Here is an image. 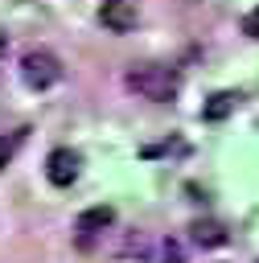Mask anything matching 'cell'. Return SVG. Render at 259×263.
Listing matches in <instances>:
<instances>
[{
	"label": "cell",
	"instance_id": "6da1fadb",
	"mask_svg": "<svg viewBox=\"0 0 259 263\" xmlns=\"http://www.w3.org/2000/svg\"><path fill=\"white\" fill-rule=\"evenodd\" d=\"M127 86H132L140 99H152V103H169V99L177 95L181 78H177V70H169V66H156V62H140V66H132V70H127Z\"/></svg>",
	"mask_w": 259,
	"mask_h": 263
},
{
	"label": "cell",
	"instance_id": "7a4b0ae2",
	"mask_svg": "<svg viewBox=\"0 0 259 263\" xmlns=\"http://www.w3.org/2000/svg\"><path fill=\"white\" fill-rule=\"evenodd\" d=\"M21 78H25L33 90H45V86H53V82L62 78V62H58L49 49H29V53L21 58Z\"/></svg>",
	"mask_w": 259,
	"mask_h": 263
},
{
	"label": "cell",
	"instance_id": "3957f363",
	"mask_svg": "<svg viewBox=\"0 0 259 263\" xmlns=\"http://www.w3.org/2000/svg\"><path fill=\"white\" fill-rule=\"evenodd\" d=\"M78 168H82V156H78L74 148H53L49 160H45V177H49V185H58V189H70V185L78 181Z\"/></svg>",
	"mask_w": 259,
	"mask_h": 263
},
{
	"label": "cell",
	"instance_id": "277c9868",
	"mask_svg": "<svg viewBox=\"0 0 259 263\" xmlns=\"http://www.w3.org/2000/svg\"><path fill=\"white\" fill-rule=\"evenodd\" d=\"M99 21H103V29H111V33H132V29H136V4H132V0H103Z\"/></svg>",
	"mask_w": 259,
	"mask_h": 263
},
{
	"label": "cell",
	"instance_id": "5b68a950",
	"mask_svg": "<svg viewBox=\"0 0 259 263\" xmlns=\"http://www.w3.org/2000/svg\"><path fill=\"white\" fill-rule=\"evenodd\" d=\"M111 218H115L111 205H90V210H82V214H78V238L86 242L90 234H99L103 226H111Z\"/></svg>",
	"mask_w": 259,
	"mask_h": 263
},
{
	"label": "cell",
	"instance_id": "8992f818",
	"mask_svg": "<svg viewBox=\"0 0 259 263\" xmlns=\"http://www.w3.org/2000/svg\"><path fill=\"white\" fill-rule=\"evenodd\" d=\"M193 242L197 247H222L226 242V226L222 222H197L193 226Z\"/></svg>",
	"mask_w": 259,
	"mask_h": 263
},
{
	"label": "cell",
	"instance_id": "52a82bcc",
	"mask_svg": "<svg viewBox=\"0 0 259 263\" xmlns=\"http://www.w3.org/2000/svg\"><path fill=\"white\" fill-rule=\"evenodd\" d=\"M234 103H238V95H230V90H218V95H210V103H206V119H226L230 111H234Z\"/></svg>",
	"mask_w": 259,
	"mask_h": 263
},
{
	"label": "cell",
	"instance_id": "ba28073f",
	"mask_svg": "<svg viewBox=\"0 0 259 263\" xmlns=\"http://www.w3.org/2000/svg\"><path fill=\"white\" fill-rule=\"evenodd\" d=\"M16 144H21V132H12V136H0V168L12 160V152H16Z\"/></svg>",
	"mask_w": 259,
	"mask_h": 263
},
{
	"label": "cell",
	"instance_id": "9c48e42d",
	"mask_svg": "<svg viewBox=\"0 0 259 263\" xmlns=\"http://www.w3.org/2000/svg\"><path fill=\"white\" fill-rule=\"evenodd\" d=\"M243 33H247V37H259V8H251V12L243 16Z\"/></svg>",
	"mask_w": 259,
	"mask_h": 263
},
{
	"label": "cell",
	"instance_id": "30bf717a",
	"mask_svg": "<svg viewBox=\"0 0 259 263\" xmlns=\"http://www.w3.org/2000/svg\"><path fill=\"white\" fill-rule=\"evenodd\" d=\"M160 263H181V251H177L173 242H164V255H160Z\"/></svg>",
	"mask_w": 259,
	"mask_h": 263
}]
</instances>
